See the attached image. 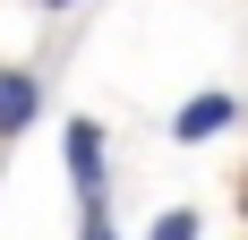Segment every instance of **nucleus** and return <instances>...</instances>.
Wrapping results in <instances>:
<instances>
[{"label":"nucleus","instance_id":"6","mask_svg":"<svg viewBox=\"0 0 248 240\" xmlns=\"http://www.w3.org/2000/svg\"><path fill=\"white\" fill-rule=\"evenodd\" d=\"M26 9H34V17H77L86 0H26Z\"/></svg>","mask_w":248,"mask_h":240},{"label":"nucleus","instance_id":"7","mask_svg":"<svg viewBox=\"0 0 248 240\" xmlns=\"http://www.w3.org/2000/svg\"><path fill=\"white\" fill-rule=\"evenodd\" d=\"M240 197H248V189H240Z\"/></svg>","mask_w":248,"mask_h":240},{"label":"nucleus","instance_id":"1","mask_svg":"<svg viewBox=\"0 0 248 240\" xmlns=\"http://www.w3.org/2000/svg\"><path fill=\"white\" fill-rule=\"evenodd\" d=\"M60 163H69L77 206H111V154H103V120L94 112H77L69 129H60Z\"/></svg>","mask_w":248,"mask_h":240},{"label":"nucleus","instance_id":"3","mask_svg":"<svg viewBox=\"0 0 248 240\" xmlns=\"http://www.w3.org/2000/svg\"><path fill=\"white\" fill-rule=\"evenodd\" d=\"M240 129V95L231 86H205V95H188L171 112V146H214V137H231Z\"/></svg>","mask_w":248,"mask_h":240},{"label":"nucleus","instance_id":"2","mask_svg":"<svg viewBox=\"0 0 248 240\" xmlns=\"http://www.w3.org/2000/svg\"><path fill=\"white\" fill-rule=\"evenodd\" d=\"M43 95H51V86H43V69H34V60H0V154L43 120Z\"/></svg>","mask_w":248,"mask_h":240},{"label":"nucleus","instance_id":"5","mask_svg":"<svg viewBox=\"0 0 248 240\" xmlns=\"http://www.w3.org/2000/svg\"><path fill=\"white\" fill-rule=\"evenodd\" d=\"M77 240H120L111 232V206H77Z\"/></svg>","mask_w":248,"mask_h":240},{"label":"nucleus","instance_id":"4","mask_svg":"<svg viewBox=\"0 0 248 240\" xmlns=\"http://www.w3.org/2000/svg\"><path fill=\"white\" fill-rule=\"evenodd\" d=\"M197 232H205V215H197V206H163L146 240H197Z\"/></svg>","mask_w":248,"mask_h":240}]
</instances>
